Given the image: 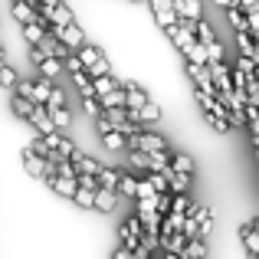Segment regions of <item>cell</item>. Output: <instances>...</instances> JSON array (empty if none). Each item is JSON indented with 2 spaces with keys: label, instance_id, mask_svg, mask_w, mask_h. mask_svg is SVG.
Here are the masks:
<instances>
[{
  "label": "cell",
  "instance_id": "4",
  "mask_svg": "<svg viewBox=\"0 0 259 259\" xmlns=\"http://www.w3.org/2000/svg\"><path fill=\"white\" fill-rule=\"evenodd\" d=\"M50 33H53V36H56V39H59V43H63L69 53H76L79 46L85 43V33L79 30L76 23H66V26H50Z\"/></svg>",
  "mask_w": 259,
  "mask_h": 259
},
{
  "label": "cell",
  "instance_id": "45",
  "mask_svg": "<svg viewBox=\"0 0 259 259\" xmlns=\"http://www.w3.org/2000/svg\"><path fill=\"white\" fill-rule=\"evenodd\" d=\"M112 259H135V249H125V246H118Z\"/></svg>",
  "mask_w": 259,
  "mask_h": 259
},
{
  "label": "cell",
  "instance_id": "46",
  "mask_svg": "<svg viewBox=\"0 0 259 259\" xmlns=\"http://www.w3.org/2000/svg\"><path fill=\"white\" fill-rule=\"evenodd\" d=\"M236 7H240V10L246 13V10H256V7H259V0H236Z\"/></svg>",
  "mask_w": 259,
  "mask_h": 259
},
{
  "label": "cell",
  "instance_id": "41",
  "mask_svg": "<svg viewBox=\"0 0 259 259\" xmlns=\"http://www.w3.org/2000/svg\"><path fill=\"white\" fill-rule=\"evenodd\" d=\"M148 181H151L154 194H161V190H167V174H148Z\"/></svg>",
  "mask_w": 259,
  "mask_h": 259
},
{
  "label": "cell",
  "instance_id": "51",
  "mask_svg": "<svg viewBox=\"0 0 259 259\" xmlns=\"http://www.w3.org/2000/svg\"><path fill=\"white\" fill-rule=\"evenodd\" d=\"M7 63V53H4V46H0V66H4Z\"/></svg>",
  "mask_w": 259,
  "mask_h": 259
},
{
  "label": "cell",
  "instance_id": "20",
  "mask_svg": "<svg viewBox=\"0 0 259 259\" xmlns=\"http://www.w3.org/2000/svg\"><path fill=\"white\" fill-rule=\"evenodd\" d=\"M184 259H207V240H187V246L181 249Z\"/></svg>",
  "mask_w": 259,
  "mask_h": 259
},
{
  "label": "cell",
  "instance_id": "31",
  "mask_svg": "<svg viewBox=\"0 0 259 259\" xmlns=\"http://www.w3.org/2000/svg\"><path fill=\"white\" fill-rule=\"evenodd\" d=\"M17 79H20V76H17V72H13L7 63L0 66V89H13V85H17Z\"/></svg>",
  "mask_w": 259,
  "mask_h": 259
},
{
  "label": "cell",
  "instance_id": "7",
  "mask_svg": "<svg viewBox=\"0 0 259 259\" xmlns=\"http://www.w3.org/2000/svg\"><path fill=\"white\" fill-rule=\"evenodd\" d=\"M43 141H46V148H50L56 158H69L72 151H76V145H72L69 138H63L59 132H53V135H43Z\"/></svg>",
  "mask_w": 259,
  "mask_h": 259
},
{
  "label": "cell",
  "instance_id": "9",
  "mask_svg": "<svg viewBox=\"0 0 259 259\" xmlns=\"http://www.w3.org/2000/svg\"><path fill=\"white\" fill-rule=\"evenodd\" d=\"M115 200H118L115 190H105V187H95L92 190V210H99V213H112Z\"/></svg>",
  "mask_w": 259,
  "mask_h": 259
},
{
  "label": "cell",
  "instance_id": "17",
  "mask_svg": "<svg viewBox=\"0 0 259 259\" xmlns=\"http://www.w3.org/2000/svg\"><path fill=\"white\" fill-rule=\"evenodd\" d=\"M243 236V246H246V256H259V233H256V223H246L240 230Z\"/></svg>",
  "mask_w": 259,
  "mask_h": 259
},
{
  "label": "cell",
  "instance_id": "43",
  "mask_svg": "<svg viewBox=\"0 0 259 259\" xmlns=\"http://www.w3.org/2000/svg\"><path fill=\"white\" fill-rule=\"evenodd\" d=\"M154 20H158V23H161V26L167 30V26H171L177 17H174V10H161V13H154Z\"/></svg>",
  "mask_w": 259,
  "mask_h": 259
},
{
  "label": "cell",
  "instance_id": "11",
  "mask_svg": "<svg viewBox=\"0 0 259 259\" xmlns=\"http://www.w3.org/2000/svg\"><path fill=\"white\" fill-rule=\"evenodd\" d=\"M26 121H30V125L36 128L39 135H53V132H56V125H53L50 112H46L43 105H33V112H30V118H26Z\"/></svg>",
  "mask_w": 259,
  "mask_h": 259
},
{
  "label": "cell",
  "instance_id": "40",
  "mask_svg": "<svg viewBox=\"0 0 259 259\" xmlns=\"http://www.w3.org/2000/svg\"><path fill=\"white\" fill-rule=\"evenodd\" d=\"M63 69H69V72H82V69H85V66H82V59H79V56H76V53H69V56H66V59H63Z\"/></svg>",
  "mask_w": 259,
  "mask_h": 259
},
{
  "label": "cell",
  "instance_id": "39",
  "mask_svg": "<svg viewBox=\"0 0 259 259\" xmlns=\"http://www.w3.org/2000/svg\"><path fill=\"white\" fill-rule=\"evenodd\" d=\"M128 161H132L135 167H141V171H148V154H145V151H135V148H128Z\"/></svg>",
  "mask_w": 259,
  "mask_h": 259
},
{
  "label": "cell",
  "instance_id": "48",
  "mask_svg": "<svg viewBox=\"0 0 259 259\" xmlns=\"http://www.w3.org/2000/svg\"><path fill=\"white\" fill-rule=\"evenodd\" d=\"M213 4H217V7H223V10H227V7H233L236 0H213Z\"/></svg>",
  "mask_w": 259,
  "mask_h": 259
},
{
  "label": "cell",
  "instance_id": "1",
  "mask_svg": "<svg viewBox=\"0 0 259 259\" xmlns=\"http://www.w3.org/2000/svg\"><path fill=\"white\" fill-rule=\"evenodd\" d=\"M197 102H200L203 115H207V125H213L220 135L233 132V121H230V112L217 102V95H207V92H197Z\"/></svg>",
  "mask_w": 259,
  "mask_h": 259
},
{
  "label": "cell",
  "instance_id": "50",
  "mask_svg": "<svg viewBox=\"0 0 259 259\" xmlns=\"http://www.w3.org/2000/svg\"><path fill=\"white\" fill-rule=\"evenodd\" d=\"M135 259H151V253H135Z\"/></svg>",
  "mask_w": 259,
  "mask_h": 259
},
{
  "label": "cell",
  "instance_id": "25",
  "mask_svg": "<svg viewBox=\"0 0 259 259\" xmlns=\"http://www.w3.org/2000/svg\"><path fill=\"white\" fill-rule=\"evenodd\" d=\"M115 85H121L118 79H112V76H95L92 79V95H105V92H112Z\"/></svg>",
  "mask_w": 259,
  "mask_h": 259
},
{
  "label": "cell",
  "instance_id": "30",
  "mask_svg": "<svg viewBox=\"0 0 259 259\" xmlns=\"http://www.w3.org/2000/svg\"><path fill=\"white\" fill-rule=\"evenodd\" d=\"M135 177L132 174H118V187H115V194H125V197H135Z\"/></svg>",
  "mask_w": 259,
  "mask_h": 259
},
{
  "label": "cell",
  "instance_id": "23",
  "mask_svg": "<svg viewBox=\"0 0 259 259\" xmlns=\"http://www.w3.org/2000/svg\"><path fill=\"white\" fill-rule=\"evenodd\" d=\"M223 13H227V20H230V26H233V30L236 33H246V17H243V10H240V7H227V10H223Z\"/></svg>",
  "mask_w": 259,
  "mask_h": 259
},
{
  "label": "cell",
  "instance_id": "19",
  "mask_svg": "<svg viewBox=\"0 0 259 259\" xmlns=\"http://www.w3.org/2000/svg\"><path fill=\"white\" fill-rule=\"evenodd\" d=\"M171 171H181V174H194V158L184 151H171Z\"/></svg>",
  "mask_w": 259,
  "mask_h": 259
},
{
  "label": "cell",
  "instance_id": "13",
  "mask_svg": "<svg viewBox=\"0 0 259 259\" xmlns=\"http://www.w3.org/2000/svg\"><path fill=\"white\" fill-rule=\"evenodd\" d=\"M95 99H99L102 112H105V108H125V89H121V85H115L112 92H105V95H95Z\"/></svg>",
  "mask_w": 259,
  "mask_h": 259
},
{
  "label": "cell",
  "instance_id": "27",
  "mask_svg": "<svg viewBox=\"0 0 259 259\" xmlns=\"http://www.w3.org/2000/svg\"><path fill=\"white\" fill-rule=\"evenodd\" d=\"M82 72H85L89 79H95V76H108V72H112V69H108V59H105V56H99V59H95V63H89Z\"/></svg>",
  "mask_w": 259,
  "mask_h": 259
},
{
  "label": "cell",
  "instance_id": "10",
  "mask_svg": "<svg viewBox=\"0 0 259 259\" xmlns=\"http://www.w3.org/2000/svg\"><path fill=\"white\" fill-rule=\"evenodd\" d=\"M187 72H190V79H194L197 92L213 95V79H210V69H207V66H194V63H187Z\"/></svg>",
  "mask_w": 259,
  "mask_h": 259
},
{
  "label": "cell",
  "instance_id": "22",
  "mask_svg": "<svg viewBox=\"0 0 259 259\" xmlns=\"http://www.w3.org/2000/svg\"><path fill=\"white\" fill-rule=\"evenodd\" d=\"M194 36H197V43L207 46V43H213V39H217V33H213V26H210L207 20H197V23H194Z\"/></svg>",
  "mask_w": 259,
  "mask_h": 259
},
{
  "label": "cell",
  "instance_id": "47",
  "mask_svg": "<svg viewBox=\"0 0 259 259\" xmlns=\"http://www.w3.org/2000/svg\"><path fill=\"white\" fill-rule=\"evenodd\" d=\"M56 4H63V0H36V7H56Z\"/></svg>",
  "mask_w": 259,
  "mask_h": 259
},
{
  "label": "cell",
  "instance_id": "5",
  "mask_svg": "<svg viewBox=\"0 0 259 259\" xmlns=\"http://www.w3.org/2000/svg\"><path fill=\"white\" fill-rule=\"evenodd\" d=\"M23 167H26V174L36 177V181H50V177H53V161H46V158H39V154H33L30 148L23 151Z\"/></svg>",
  "mask_w": 259,
  "mask_h": 259
},
{
  "label": "cell",
  "instance_id": "38",
  "mask_svg": "<svg viewBox=\"0 0 259 259\" xmlns=\"http://www.w3.org/2000/svg\"><path fill=\"white\" fill-rule=\"evenodd\" d=\"M203 50H207V63H223V46L217 43V39H213V43H207Z\"/></svg>",
  "mask_w": 259,
  "mask_h": 259
},
{
  "label": "cell",
  "instance_id": "37",
  "mask_svg": "<svg viewBox=\"0 0 259 259\" xmlns=\"http://www.w3.org/2000/svg\"><path fill=\"white\" fill-rule=\"evenodd\" d=\"M72 79H76V85H79V92H82V99H89V95H92V79H89L85 72H72Z\"/></svg>",
  "mask_w": 259,
  "mask_h": 259
},
{
  "label": "cell",
  "instance_id": "49",
  "mask_svg": "<svg viewBox=\"0 0 259 259\" xmlns=\"http://www.w3.org/2000/svg\"><path fill=\"white\" fill-rule=\"evenodd\" d=\"M164 259H184L181 253H164Z\"/></svg>",
  "mask_w": 259,
  "mask_h": 259
},
{
  "label": "cell",
  "instance_id": "18",
  "mask_svg": "<svg viewBox=\"0 0 259 259\" xmlns=\"http://www.w3.org/2000/svg\"><path fill=\"white\" fill-rule=\"evenodd\" d=\"M236 46H240V56L253 59V63L259 66V53H256V39L249 36V33H236Z\"/></svg>",
  "mask_w": 259,
  "mask_h": 259
},
{
  "label": "cell",
  "instance_id": "26",
  "mask_svg": "<svg viewBox=\"0 0 259 259\" xmlns=\"http://www.w3.org/2000/svg\"><path fill=\"white\" fill-rule=\"evenodd\" d=\"M184 59H187V63H194V66H203V63H207V50H203V43L187 46V50H184Z\"/></svg>",
  "mask_w": 259,
  "mask_h": 259
},
{
  "label": "cell",
  "instance_id": "28",
  "mask_svg": "<svg viewBox=\"0 0 259 259\" xmlns=\"http://www.w3.org/2000/svg\"><path fill=\"white\" fill-rule=\"evenodd\" d=\"M46 112H50V118H53V125H56V132H59V128H66V125L72 121V115L66 112V105H63V108H46Z\"/></svg>",
  "mask_w": 259,
  "mask_h": 259
},
{
  "label": "cell",
  "instance_id": "44",
  "mask_svg": "<svg viewBox=\"0 0 259 259\" xmlns=\"http://www.w3.org/2000/svg\"><path fill=\"white\" fill-rule=\"evenodd\" d=\"M148 7H151L154 13H161V10H171V0H145Z\"/></svg>",
  "mask_w": 259,
  "mask_h": 259
},
{
  "label": "cell",
  "instance_id": "2",
  "mask_svg": "<svg viewBox=\"0 0 259 259\" xmlns=\"http://www.w3.org/2000/svg\"><path fill=\"white\" fill-rule=\"evenodd\" d=\"M13 89H17V95L30 99L33 105H46L53 82H50V79H39V82H30V79H17V85H13Z\"/></svg>",
  "mask_w": 259,
  "mask_h": 259
},
{
  "label": "cell",
  "instance_id": "34",
  "mask_svg": "<svg viewBox=\"0 0 259 259\" xmlns=\"http://www.w3.org/2000/svg\"><path fill=\"white\" fill-rule=\"evenodd\" d=\"M13 112H17L20 118H30V112H33V102H30V99H23V95H17V99H13Z\"/></svg>",
  "mask_w": 259,
  "mask_h": 259
},
{
  "label": "cell",
  "instance_id": "14",
  "mask_svg": "<svg viewBox=\"0 0 259 259\" xmlns=\"http://www.w3.org/2000/svg\"><path fill=\"white\" fill-rule=\"evenodd\" d=\"M33 66H36V72H39L43 79H50V82L59 76V72H63V59H53V56L39 59V63H33Z\"/></svg>",
  "mask_w": 259,
  "mask_h": 259
},
{
  "label": "cell",
  "instance_id": "15",
  "mask_svg": "<svg viewBox=\"0 0 259 259\" xmlns=\"http://www.w3.org/2000/svg\"><path fill=\"white\" fill-rule=\"evenodd\" d=\"M190 190V174L167 171V194H187Z\"/></svg>",
  "mask_w": 259,
  "mask_h": 259
},
{
  "label": "cell",
  "instance_id": "24",
  "mask_svg": "<svg viewBox=\"0 0 259 259\" xmlns=\"http://www.w3.org/2000/svg\"><path fill=\"white\" fill-rule=\"evenodd\" d=\"M102 145H105L108 151H121V148H128L125 145V135L112 132V128H108V132H102Z\"/></svg>",
  "mask_w": 259,
  "mask_h": 259
},
{
  "label": "cell",
  "instance_id": "35",
  "mask_svg": "<svg viewBox=\"0 0 259 259\" xmlns=\"http://www.w3.org/2000/svg\"><path fill=\"white\" fill-rule=\"evenodd\" d=\"M63 105H66L63 89H56V85H53V89H50V99H46V105H43V108H63Z\"/></svg>",
  "mask_w": 259,
  "mask_h": 259
},
{
  "label": "cell",
  "instance_id": "16",
  "mask_svg": "<svg viewBox=\"0 0 259 259\" xmlns=\"http://www.w3.org/2000/svg\"><path fill=\"white\" fill-rule=\"evenodd\" d=\"M46 184H50L59 197H72V194H76V177H59V174H53Z\"/></svg>",
  "mask_w": 259,
  "mask_h": 259
},
{
  "label": "cell",
  "instance_id": "29",
  "mask_svg": "<svg viewBox=\"0 0 259 259\" xmlns=\"http://www.w3.org/2000/svg\"><path fill=\"white\" fill-rule=\"evenodd\" d=\"M43 33H46V26H39V23H23V39H26V43H39V36H43Z\"/></svg>",
  "mask_w": 259,
  "mask_h": 259
},
{
  "label": "cell",
  "instance_id": "36",
  "mask_svg": "<svg viewBox=\"0 0 259 259\" xmlns=\"http://www.w3.org/2000/svg\"><path fill=\"white\" fill-rule=\"evenodd\" d=\"M69 200H76L79 207H85V210H92V190H85V187H76V194L69 197Z\"/></svg>",
  "mask_w": 259,
  "mask_h": 259
},
{
  "label": "cell",
  "instance_id": "32",
  "mask_svg": "<svg viewBox=\"0 0 259 259\" xmlns=\"http://www.w3.org/2000/svg\"><path fill=\"white\" fill-rule=\"evenodd\" d=\"M82 108H85V115L89 118H102V105H99V99H95V95H89V99H82Z\"/></svg>",
  "mask_w": 259,
  "mask_h": 259
},
{
  "label": "cell",
  "instance_id": "3",
  "mask_svg": "<svg viewBox=\"0 0 259 259\" xmlns=\"http://www.w3.org/2000/svg\"><path fill=\"white\" fill-rule=\"evenodd\" d=\"M125 145L135 148V151H145V154H151V151H167V141L161 138V135H154V132H145V128H141L138 135H132V138H125Z\"/></svg>",
  "mask_w": 259,
  "mask_h": 259
},
{
  "label": "cell",
  "instance_id": "12",
  "mask_svg": "<svg viewBox=\"0 0 259 259\" xmlns=\"http://www.w3.org/2000/svg\"><path fill=\"white\" fill-rule=\"evenodd\" d=\"M174 17H187V20H200V0H171Z\"/></svg>",
  "mask_w": 259,
  "mask_h": 259
},
{
  "label": "cell",
  "instance_id": "8",
  "mask_svg": "<svg viewBox=\"0 0 259 259\" xmlns=\"http://www.w3.org/2000/svg\"><path fill=\"white\" fill-rule=\"evenodd\" d=\"M69 164L72 167H76V174H99V161H95L92 158V154H85V151H79V148H76V151H72L69 154Z\"/></svg>",
  "mask_w": 259,
  "mask_h": 259
},
{
  "label": "cell",
  "instance_id": "21",
  "mask_svg": "<svg viewBox=\"0 0 259 259\" xmlns=\"http://www.w3.org/2000/svg\"><path fill=\"white\" fill-rule=\"evenodd\" d=\"M118 174H121V171L99 167V174H95V184H99V187H105V190H115V187H118Z\"/></svg>",
  "mask_w": 259,
  "mask_h": 259
},
{
  "label": "cell",
  "instance_id": "33",
  "mask_svg": "<svg viewBox=\"0 0 259 259\" xmlns=\"http://www.w3.org/2000/svg\"><path fill=\"white\" fill-rule=\"evenodd\" d=\"M76 56L82 59V66H89V63H95V59H99L102 53L95 50V46H85V43H82V46H79V50H76Z\"/></svg>",
  "mask_w": 259,
  "mask_h": 259
},
{
  "label": "cell",
  "instance_id": "42",
  "mask_svg": "<svg viewBox=\"0 0 259 259\" xmlns=\"http://www.w3.org/2000/svg\"><path fill=\"white\" fill-rule=\"evenodd\" d=\"M76 187H85V190H95V174H76Z\"/></svg>",
  "mask_w": 259,
  "mask_h": 259
},
{
  "label": "cell",
  "instance_id": "6",
  "mask_svg": "<svg viewBox=\"0 0 259 259\" xmlns=\"http://www.w3.org/2000/svg\"><path fill=\"white\" fill-rule=\"evenodd\" d=\"M138 236H141V223H138V217H128V220L118 227V240H121V246H125V249H138Z\"/></svg>",
  "mask_w": 259,
  "mask_h": 259
}]
</instances>
